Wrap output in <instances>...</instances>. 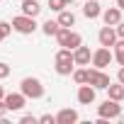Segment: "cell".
<instances>
[{
    "mask_svg": "<svg viewBox=\"0 0 124 124\" xmlns=\"http://www.w3.org/2000/svg\"><path fill=\"white\" fill-rule=\"evenodd\" d=\"M88 83L95 90H107L109 88V76L102 68H88Z\"/></svg>",
    "mask_w": 124,
    "mask_h": 124,
    "instance_id": "5",
    "label": "cell"
},
{
    "mask_svg": "<svg viewBox=\"0 0 124 124\" xmlns=\"http://www.w3.org/2000/svg\"><path fill=\"white\" fill-rule=\"evenodd\" d=\"M20 90L27 95V100H39V97H44V85H41V80H39V78H32V76L20 83Z\"/></svg>",
    "mask_w": 124,
    "mask_h": 124,
    "instance_id": "3",
    "label": "cell"
},
{
    "mask_svg": "<svg viewBox=\"0 0 124 124\" xmlns=\"http://www.w3.org/2000/svg\"><path fill=\"white\" fill-rule=\"evenodd\" d=\"M39 122H41V124H56V117H51V114H41Z\"/></svg>",
    "mask_w": 124,
    "mask_h": 124,
    "instance_id": "25",
    "label": "cell"
},
{
    "mask_svg": "<svg viewBox=\"0 0 124 124\" xmlns=\"http://www.w3.org/2000/svg\"><path fill=\"white\" fill-rule=\"evenodd\" d=\"M54 68H56V73H58V76H73V71H76L73 51L61 46V49L56 51V56H54Z\"/></svg>",
    "mask_w": 124,
    "mask_h": 124,
    "instance_id": "1",
    "label": "cell"
},
{
    "mask_svg": "<svg viewBox=\"0 0 124 124\" xmlns=\"http://www.w3.org/2000/svg\"><path fill=\"white\" fill-rule=\"evenodd\" d=\"M114 58H117L119 66H124V39H117V44H114Z\"/></svg>",
    "mask_w": 124,
    "mask_h": 124,
    "instance_id": "19",
    "label": "cell"
},
{
    "mask_svg": "<svg viewBox=\"0 0 124 124\" xmlns=\"http://www.w3.org/2000/svg\"><path fill=\"white\" fill-rule=\"evenodd\" d=\"M78 119H80V117H78V112H76V109H71V107H68V109H61V112L56 114V124H76Z\"/></svg>",
    "mask_w": 124,
    "mask_h": 124,
    "instance_id": "13",
    "label": "cell"
},
{
    "mask_svg": "<svg viewBox=\"0 0 124 124\" xmlns=\"http://www.w3.org/2000/svg\"><path fill=\"white\" fill-rule=\"evenodd\" d=\"M117 8H119V10H124V0H117Z\"/></svg>",
    "mask_w": 124,
    "mask_h": 124,
    "instance_id": "29",
    "label": "cell"
},
{
    "mask_svg": "<svg viewBox=\"0 0 124 124\" xmlns=\"http://www.w3.org/2000/svg\"><path fill=\"white\" fill-rule=\"evenodd\" d=\"M114 29H117V37H119V39H124V20H122V22H119Z\"/></svg>",
    "mask_w": 124,
    "mask_h": 124,
    "instance_id": "26",
    "label": "cell"
},
{
    "mask_svg": "<svg viewBox=\"0 0 124 124\" xmlns=\"http://www.w3.org/2000/svg\"><path fill=\"white\" fill-rule=\"evenodd\" d=\"M102 22L109 24V27H117V24L122 22V10H119V8H107V10H102Z\"/></svg>",
    "mask_w": 124,
    "mask_h": 124,
    "instance_id": "12",
    "label": "cell"
},
{
    "mask_svg": "<svg viewBox=\"0 0 124 124\" xmlns=\"http://www.w3.org/2000/svg\"><path fill=\"white\" fill-rule=\"evenodd\" d=\"M0 100H5V93H3V85H0Z\"/></svg>",
    "mask_w": 124,
    "mask_h": 124,
    "instance_id": "30",
    "label": "cell"
},
{
    "mask_svg": "<svg viewBox=\"0 0 124 124\" xmlns=\"http://www.w3.org/2000/svg\"><path fill=\"white\" fill-rule=\"evenodd\" d=\"M58 24H61V27H73V24H76V15H73L71 10H61V12H58Z\"/></svg>",
    "mask_w": 124,
    "mask_h": 124,
    "instance_id": "18",
    "label": "cell"
},
{
    "mask_svg": "<svg viewBox=\"0 0 124 124\" xmlns=\"http://www.w3.org/2000/svg\"><path fill=\"white\" fill-rule=\"evenodd\" d=\"M63 3H66V8H68V5H71V3H73V0H63Z\"/></svg>",
    "mask_w": 124,
    "mask_h": 124,
    "instance_id": "31",
    "label": "cell"
},
{
    "mask_svg": "<svg viewBox=\"0 0 124 124\" xmlns=\"http://www.w3.org/2000/svg\"><path fill=\"white\" fill-rule=\"evenodd\" d=\"M24 102H27V95L20 90V93H10V95H5V105H8V109L10 112H20L22 107H24Z\"/></svg>",
    "mask_w": 124,
    "mask_h": 124,
    "instance_id": "8",
    "label": "cell"
},
{
    "mask_svg": "<svg viewBox=\"0 0 124 124\" xmlns=\"http://www.w3.org/2000/svg\"><path fill=\"white\" fill-rule=\"evenodd\" d=\"M73 58H76V66H88L90 61H93V51H90V46H78V49H73Z\"/></svg>",
    "mask_w": 124,
    "mask_h": 124,
    "instance_id": "11",
    "label": "cell"
},
{
    "mask_svg": "<svg viewBox=\"0 0 124 124\" xmlns=\"http://www.w3.org/2000/svg\"><path fill=\"white\" fill-rule=\"evenodd\" d=\"M117 80H119V83H124V66L117 71Z\"/></svg>",
    "mask_w": 124,
    "mask_h": 124,
    "instance_id": "28",
    "label": "cell"
},
{
    "mask_svg": "<svg viewBox=\"0 0 124 124\" xmlns=\"http://www.w3.org/2000/svg\"><path fill=\"white\" fill-rule=\"evenodd\" d=\"M12 27H15V32H20V34H34V29H37V22H34V17H29V15H17L15 20H12Z\"/></svg>",
    "mask_w": 124,
    "mask_h": 124,
    "instance_id": "6",
    "label": "cell"
},
{
    "mask_svg": "<svg viewBox=\"0 0 124 124\" xmlns=\"http://www.w3.org/2000/svg\"><path fill=\"white\" fill-rule=\"evenodd\" d=\"M97 117H105V119H122V105L112 97H107L102 105H97Z\"/></svg>",
    "mask_w": 124,
    "mask_h": 124,
    "instance_id": "4",
    "label": "cell"
},
{
    "mask_svg": "<svg viewBox=\"0 0 124 124\" xmlns=\"http://www.w3.org/2000/svg\"><path fill=\"white\" fill-rule=\"evenodd\" d=\"M12 29H15V27H12L10 22H0V37H3V39H5V37H8Z\"/></svg>",
    "mask_w": 124,
    "mask_h": 124,
    "instance_id": "22",
    "label": "cell"
},
{
    "mask_svg": "<svg viewBox=\"0 0 124 124\" xmlns=\"http://www.w3.org/2000/svg\"><path fill=\"white\" fill-rule=\"evenodd\" d=\"M112 58H114V54L109 51V46H100L97 51H93V66L95 68H107L112 63Z\"/></svg>",
    "mask_w": 124,
    "mask_h": 124,
    "instance_id": "7",
    "label": "cell"
},
{
    "mask_svg": "<svg viewBox=\"0 0 124 124\" xmlns=\"http://www.w3.org/2000/svg\"><path fill=\"white\" fill-rule=\"evenodd\" d=\"M39 122V117H34V114H22L20 117V124H37Z\"/></svg>",
    "mask_w": 124,
    "mask_h": 124,
    "instance_id": "23",
    "label": "cell"
},
{
    "mask_svg": "<svg viewBox=\"0 0 124 124\" xmlns=\"http://www.w3.org/2000/svg\"><path fill=\"white\" fill-rule=\"evenodd\" d=\"M56 41H58V46H63V49H78L80 44H83V37L78 34V32H73L71 27H61L58 29V34H56Z\"/></svg>",
    "mask_w": 124,
    "mask_h": 124,
    "instance_id": "2",
    "label": "cell"
},
{
    "mask_svg": "<svg viewBox=\"0 0 124 124\" xmlns=\"http://www.w3.org/2000/svg\"><path fill=\"white\" fill-rule=\"evenodd\" d=\"M10 76V66L8 63H3V61H0V80H5Z\"/></svg>",
    "mask_w": 124,
    "mask_h": 124,
    "instance_id": "24",
    "label": "cell"
},
{
    "mask_svg": "<svg viewBox=\"0 0 124 124\" xmlns=\"http://www.w3.org/2000/svg\"><path fill=\"white\" fill-rule=\"evenodd\" d=\"M49 8L54 12H61V10H66V3H63V0H49Z\"/></svg>",
    "mask_w": 124,
    "mask_h": 124,
    "instance_id": "21",
    "label": "cell"
},
{
    "mask_svg": "<svg viewBox=\"0 0 124 124\" xmlns=\"http://www.w3.org/2000/svg\"><path fill=\"white\" fill-rule=\"evenodd\" d=\"M76 97H78L80 105H93V102H95V88H93L90 83H83V85L78 88V95H76Z\"/></svg>",
    "mask_w": 124,
    "mask_h": 124,
    "instance_id": "10",
    "label": "cell"
},
{
    "mask_svg": "<svg viewBox=\"0 0 124 124\" xmlns=\"http://www.w3.org/2000/svg\"><path fill=\"white\" fill-rule=\"evenodd\" d=\"M73 80H76L78 85L88 83V68H76V71H73Z\"/></svg>",
    "mask_w": 124,
    "mask_h": 124,
    "instance_id": "20",
    "label": "cell"
},
{
    "mask_svg": "<svg viewBox=\"0 0 124 124\" xmlns=\"http://www.w3.org/2000/svg\"><path fill=\"white\" fill-rule=\"evenodd\" d=\"M10 109H8V105H5V100H0V119H3L5 114H8Z\"/></svg>",
    "mask_w": 124,
    "mask_h": 124,
    "instance_id": "27",
    "label": "cell"
},
{
    "mask_svg": "<svg viewBox=\"0 0 124 124\" xmlns=\"http://www.w3.org/2000/svg\"><path fill=\"white\" fill-rule=\"evenodd\" d=\"M20 8H22V12L29 15V17H37V15L41 12V5L37 3V0H22V5H20Z\"/></svg>",
    "mask_w": 124,
    "mask_h": 124,
    "instance_id": "15",
    "label": "cell"
},
{
    "mask_svg": "<svg viewBox=\"0 0 124 124\" xmlns=\"http://www.w3.org/2000/svg\"><path fill=\"white\" fill-rule=\"evenodd\" d=\"M0 41H3V37H0Z\"/></svg>",
    "mask_w": 124,
    "mask_h": 124,
    "instance_id": "32",
    "label": "cell"
},
{
    "mask_svg": "<svg viewBox=\"0 0 124 124\" xmlns=\"http://www.w3.org/2000/svg\"><path fill=\"white\" fill-rule=\"evenodd\" d=\"M97 39H100V46H114L117 44V29L114 27H109V24H105L102 29H100V34H97Z\"/></svg>",
    "mask_w": 124,
    "mask_h": 124,
    "instance_id": "9",
    "label": "cell"
},
{
    "mask_svg": "<svg viewBox=\"0 0 124 124\" xmlns=\"http://www.w3.org/2000/svg\"><path fill=\"white\" fill-rule=\"evenodd\" d=\"M107 93H109V97H112V100H117V102H122V100H124V83H119V80H117L114 85L109 83V88H107Z\"/></svg>",
    "mask_w": 124,
    "mask_h": 124,
    "instance_id": "16",
    "label": "cell"
},
{
    "mask_svg": "<svg viewBox=\"0 0 124 124\" xmlns=\"http://www.w3.org/2000/svg\"><path fill=\"white\" fill-rule=\"evenodd\" d=\"M83 15H85L88 20H95V17H100V15H102V8H100V3H97V0H85V5H83Z\"/></svg>",
    "mask_w": 124,
    "mask_h": 124,
    "instance_id": "14",
    "label": "cell"
},
{
    "mask_svg": "<svg viewBox=\"0 0 124 124\" xmlns=\"http://www.w3.org/2000/svg\"><path fill=\"white\" fill-rule=\"evenodd\" d=\"M58 29H61L58 20H46V22L41 24V32H44L46 37H56V34H58Z\"/></svg>",
    "mask_w": 124,
    "mask_h": 124,
    "instance_id": "17",
    "label": "cell"
}]
</instances>
